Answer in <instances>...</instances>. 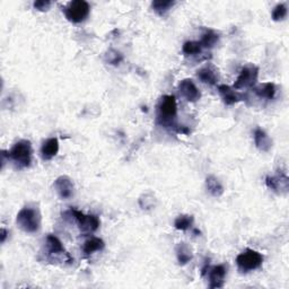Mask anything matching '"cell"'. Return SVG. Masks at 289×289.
<instances>
[{
  "label": "cell",
  "instance_id": "6da1fadb",
  "mask_svg": "<svg viewBox=\"0 0 289 289\" xmlns=\"http://www.w3.org/2000/svg\"><path fill=\"white\" fill-rule=\"evenodd\" d=\"M177 104L173 95H164L157 105V122L164 128H173L176 130Z\"/></svg>",
  "mask_w": 289,
  "mask_h": 289
},
{
  "label": "cell",
  "instance_id": "7a4b0ae2",
  "mask_svg": "<svg viewBox=\"0 0 289 289\" xmlns=\"http://www.w3.org/2000/svg\"><path fill=\"white\" fill-rule=\"evenodd\" d=\"M41 213L40 209L35 205H26L22 208L16 217V223H17L19 229L29 233V234H34L41 229Z\"/></svg>",
  "mask_w": 289,
  "mask_h": 289
},
{
  "label": "cell",
  "instance_id": "3957f363",
  "mask_svg": "<svg viewBox=\"0 0 289 289\" xmlns=\"http://www.w3.org/2000/svg\"><path fill=\"white\" fill-rule=\"evenodd\" d=\"M7 154L10 160H13L18 169L30 168L33 157V148L30 140H19L16 142Z\"/></svg>",
  "mask_w": 289,
  "mask_h": 289
},
{
  "label": "cell",
  "instance_id": "277c9868",
  "mask_svg": "<svg viewBox=\"0 0 289 289\" xmlns=\"http://www.w3.org/2000/svg\"><path fill=\"white\" fill-rule=\"evenodd\" d=\"M90 4L85 0H74L64 8L66 18L74 24L82 23L90 15Z\"/></svg>",
  "mask_w": 289,
  "mask_h": 289
},
{
  "label": "cell",
  "instance_id": "5b68a950",
  "mask_svg": "<svg viewBox=\"0 0 289 289\" xmlns=\"http://www.w3.org/2000/svg\"><path fill=\"white\" fill-rule=\"evenodd\" d=\"M263 263V255L255 250L247 249L245 251L240 253L236 258V264L238 266V270L241 272L253 271L259 269Z\"/></svg>",
  "mask_w": 289,
  "mask_h": 289
},
{
  "label": "cell",
  "instance_id": "8992f818",
  "mask_svg": "<svg viewBox=\"0 0 289 289\" xmlns=\"http://www.w3.org/2000/svg\"><path fill=\"white\" fill-rule=\"evenodd\" d=\"M46 250L49 259L52 261H61V262L72 263L74 259L70 257V254L66 251L63 243L57 236L49 234L46 238Z\"/></svg>",
  "mask_w": 289,
  "mask_h": 289
},
{
  "label": "cell",
  "instance_id": "52a82bcc",
  "mask_svg": "<svg viewBox=\"0 0 289 289\" xmlns=\"http://www.w3.org/2000/svg\"><path fill=\"white\" fill-rule=\"evenodd\" d=\"M69 214L71 215V217H74L77 225H78L79 231L84 233V234L97 231L99 225H101V221H99L98 217L95 215H86L74 208L69 210Z\"/></svg>",
  "mask_w": 289,
  "mask_h": 289
},
{
  "label": "cell",
  "instance_id": "ba28073f",
  "mask_svg": "<svg viewBox=\"0 0 289 289\" xmlns=\"http://www.w3.org/2000/svg\"><path fill=\"white\" fill-rule=\"evenodd\" d=\"M259 68L257 66L249 65L245 66L240 71L237 79L234 82V90H245V88H252L258 82Z\"/></svg>",
  "mask_w": 289,
  "mask_h": 289
},
{
  "label": "cell",
  "instance_id": "9c48e42d",
  "mask_svg": "<svg viewBox=\"0 0 289 289\" xmlns=\"http://www.w3.org/2000/svg\"><path fill=\"white\" fill-rule=\"evenodd\" d=\"M265 185L277 194H286L289 189V177L286 172L279 170L275 175L265 177Z\"/></svg>",
  "mask_w": 289,
  "mask_h": 289
},
{
  "label": "cell",
  "instance_id": "30bf717a",
  "mask_svg": "<svg viewBox=\"0 0 289 289\" xmlns=\"http://www.w3.org/2000/svg\"><path fill=\"white\" fill-rule=\"evenodd\" d=\"M53 188L58 196L63 200H68L74 197L75 194V185L70 177L66 175H61L55 179L53 183Z\"/></svg>",
  "mask_w": 289,
  "mask_h": 289
},
{
  "label": "cell",
  "instance_id": "8fae6325",
  "mask_svg": "<svg viewBox=\"0 0 289 289\" xmlns=\"http://www.w3.org/2000/svg\"><path fill=\"white\" fill-rule=\"evenodd\" d=\"M179 92L188 102H198L201 98V92L190 78H185L179 82Z\"/></svg>",
  "mask_w": 289,
  "mask_h": 289
},
{
  "label": "cell",
  "instance_id": "7c38bea8",
  "mask_svg": "<svg viewBox=\"0 0 289 289\" xmlns=\"http://www.w3.org/2000/svg\"><path fill=\"white\" fill-rule=\"evenodd\" d=\"M226 268L224 264H218L214 266H209L207 270L208 279H209V287L211 289L221 288L224 286V279L226 277Z\"/></svg>",
  "mask_w": 289,
  "mask_h": 289
},
{
  "label": "cell",
  "instance_id": "4fadbf2b",
  "mask_svg": "<svg viewBox=\"0 0 289 289\" xmlns=\"http://www.w3.org/2000/svg\"><path fill=\"white\" fill-rule=\"evenodd\" d=\"M218 92L220 94L223 102L226 105H234L238 102L245 99V96H243L241 93L236 92L234 88L229 86V85H219L218 86Z\"/></svg>",
  "mask_w": 289,
  "mask_h": 289
},
{
  "label": "cell",
  "instance_id": "5bb4252c",
  "mask_svg": "<svg viewBox=\"0 0 289 289\" xmlns=\"http://www.w3.org/2000/svg\"><path fill=\"white\" fill-rule=\"evenodd\" d=\"M59 153L58 138H49L41 147V156L43 160H51Z\"/></svg>",
  "mask_w": 289,
  "mask_h": 289
},
{
  "label": "cell",
  "instance_id": "9a60e30c",
  "mask_svg": "<svg viewBox=\"0 0 289 289\" xmlns=\"http://www.w3.org/2000/svg\"><path fill=\"white\" fill-rule=\"evenodd\" d=\"M254 143L259 151L268 153L270 152V149L272 148V140L270 137L266 135V132L264 130L261 129V128H257L254 130Z\"/></svg>",
  "mask_w": 289,
  "mask_h": 289
},
{
  "label": "cell",
  "instance_id": "2e32d148",
  "mask_svg": "<svg viewBox=\"0 0 289 289\" xmlns=\"http://www.w3.org/2000/svg\"><path fill=\"white\" fill-rule=\"evenodd\" d=\"M197 77L203 84L208 85H216L217 81H218V74H217V71L210 66L199 69L197 71Z\"/></svg>",
  "mask_w": 289,
  "mask_h": 289
},
{
  "label": "cell",
  "instance_id": "e0dca14e",
  "mask_svg": "<svg viewBox=\"0 0 289 289\" xmlns=\"http://www.w3.org/2000/svg\"><path fill=\"white\" fill-rule=\"evenodd\" d=\"M175 253H176V258H177V261H179L180 265L188 264L193 258V254H192L190 246H189L188 244L184 242H181L177 244L175 247Z\"/></svg>",
  "mask_w": 289,
  "mask_h": 289
},
{
  "label": "cell",
  "instance_id": "ac0fdd59",
  "mask_svg": "<svg viewBox=\"0 0 289 289\" xmlns=\"http://www.w3.org/2000/svg\"><path fill=\"white\" fill-rule=\"evenodd\" d=\"M205 188H207V190L211 196L215 198L221 197L225 192L223 184H221L220 181L215 175L207 176V179H205Z\"/></svg>",
  "mask_w": 289,
  "mask_h": 289
},
{
  "label": "cell",
  "instance_id": "d6986e66",
  "mask_svg": "<svg viewBox=\"0 0 289 289\" xmlns=\"http://www.w3.org/2000/svg\"><path fill=\"white\" fill-rule=\"evenodd\" d=\"M104 246H105V243L102 238L92 237L84 243V245H82V252L85 253V255H91L94 252L102 251Z\"/></svg>",
  "mask_w": 289,
  "mask_h": 289
},
{
  "label": "cell",
  "instance_id": "ffe728a7",
  "mask_svg": "<svg viewBox=\"0 0 289 289\" xmlns=\"http://www.w3.org/2000/svg\"><path fill=\"white\" fill-rule=\"evenodd\" d=\"M276 92L277 90L274 82H265V84L254 88V93L257 94L260 98L265 99H274L276 96Z\"/></svg>",
  "mask_w": 289,
  "mask_h": 289
},
{
  "label": "cell",
  "instance_id": "44dd1931",
  "mask_svg": "<svg viewBox=\"0 0 289 289\" xmlns=\"http://www.w3.org/2000/svg\"><path fill=\"white\" fill-rule=\"evenodd\" d=\"M219 40V35L213 30H207L205 31L202 36L201 40H200V44H201L202 48L205 49H211L216 46V43Z\"/></svg>",
  "mask_w": 289,
  "mask_h": 289
},
{
  "label": "cell",
  "instance_id": "7402d4cb",
  "mask_svg": "<svg viewBox=\"0 0 289 289\" xmlns=\"http://www.w3.org/2000/svg\"><path fill=\"white\" fill-rule=\"evenodd\" d=\"M175 2H172V0H155L152 3V8L159 16H164L170 9L173 8Z\"/></svg>",
  "mask_w": 289,
  "mask_h": 289
},
{
  "label": "cell",
  "instance_id": "603a6c76",
  "mask_svg": "<svg viewBox=\"0 0 289 289\" xmlns=\"http://www.w3.org/2000/svg\"><path fill=\"white\" fill-rule=\"evenodd\" d=\"M194 223V218L191 215H181L174 221V227L179 231H187L191 229Z\"/></svg>",
  "mask_w": 289,
  "mask_h": 289
},
{
  "label": "cell",
  "instance_id": "cb8c5ba5",
  "mask_svg": "<svg viewBox=\"0 0 289 289\" xmlns=\"http://www.w3.org/2000/svg\"><path fill=\"white\" fill-rule=\"evenodd\" d=\"M202 47L199 41H188L182 47V51L185 55H197L201 52Z\"/></svg>",
  "mask_w": 289,
  "mask_h": 289
},
{
  "label": "cell",
  "instance_id": "d4e9b609",
  "mask_svg": "<svg viewBox=\"0 0 289 289\" xmlns=\"http://www.w3.org/2000/svg\"><path fill=\"white\" fill-rule=\"evenodd\" d=\"M139 205L142 210L153 209L156 205V199L152 193H146L139 198Z\"/></svg>",
  "mask_w": 289,
  "mask_h": 289
},
{
  "label": "cell",
  "instance_id": "484cf974",
  "mask_svg": "<svg viewBox=\"0 0 289 289\" xmlns=\"http://www.w3.org/2000/svg\"><path fill=\"white\" fill-rule=\"evenodd\" d=\"M288 9L285 4H278L271 13V17L275 22H281L287 17Z\"/></svg>",
  "mask_w": 289,
  "mask_h": 289
},
{
  "label": "cell",
  "instance_id": "4316f807",
  "mask_svg": "<svg viewBox=\"0 0 289 289\" xmlns=\"http://www.w3.org/2000/svg\"><path fill=\"white\" fill-rule=\"evenodd\" d=\"M105 63H108L112 66H118L122 63L123 60V55H122L120 52L115 51V50H109L108 53L105 54Z\"/></svg>",
  "mask_w": 289,
  "mask_h": 289
},
{
  "label": "cell",
  "instance_id": "83f0119b",
  "mask_svg": "<svg viewBox=\"0 0 289 289\" xmlns=\"http://www.w3.org/2000/svg\"><path fill=\"white\" fill-rule=\"evenodd\" d=\"M52 3L48 2V0H37L33 4V7H34L38 12H47L51 7Z\"/></svg>",
  "mask_w": 289,
  "mask_h": 289
},
{
  "label": "cell",
  "instance_id": "f1b7e54d",
  "mask_svg": "<svg viewBox=\"0 0 289 289\" xmlns=\"http://www.w3.org/2000/svg\"><path fill=\"white\" fill-rule=\"evenodd\" d=\"M7 235H8V232H7L6 230H5V229H3V230H2V243L6 242Z\"/></svg>",
  "mask_w": 289,
  "mask_h": 289
}]
</instances>
